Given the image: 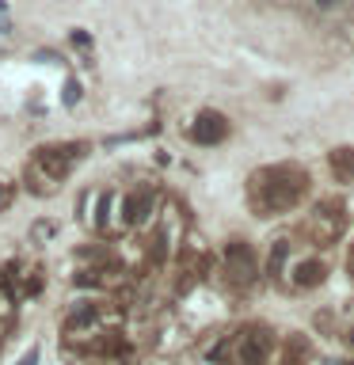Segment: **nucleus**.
Masks as SVG:
<instances>
[{
  "label": "nucleus",
  "instance_id": "obj_1",
  "mask_svg": "<svg viewBox=\"0 0 354 365\" xmlns=\"http://www.w3.org/2000/svg\"><path fill=\"white\" fill-rule=\"evenodd\" d=\"M305 175L301 171H293V168H274L270 171V182H263V190H259V205L263 210H293L297 198H301V190H305Z\"/></svg>",
  "mask_w": 354,
  "mask_h": 365
},
{
  "label": "nucleus",
  "instance_id": "obj_2",
  "mask_svg": "<svg viewBox=\"0 0 354 365\" xmlns=\"http://www.w3.org/2000/svg\"><path fill=\"white\" fill-rule=\"evenodd\" d=\"M233 346H236V365H267L274 342L267 335V327H244Z\"/></svg>",
  "mask_w": 354,
  "mask_h": 365
},
{
  "label": "nucleus",
  "instance_id": "obj_3",
  "mask_svg": "<svg viewBox=\"0 0 354 365\" xmlns=\"http://www.w3.org/2000/svg\"><path fill=\"white\" fill-rule=\"evenodd\" d=\"M225 133H228V122L217 110H202L191 122V141H198V145H217V141H225Z\"/></svg>",
  "mask_w": 354,
  "mask_h": 365
},
{
  "label": "nucleus",
  "instance_id": "obj_4",
  "mask_svg": "<svg viewBox=\"0 0 354 365\" xmlns=\"http://www.w3.org/2000/svg\"><path fill=\"white\" fill-rule=\"evenodd\" d=\"M225 267H228V274H233L236 285H248L251 278H256V255H251L248 244H228Z\"/></svg>",
  "mask_w": 354,
  "mask_h": 365
},
{
  "label": "nucleus",
  "instance_id": "obj_5",
  "mask_svg": "<svg viewBox=\"0 0 354 365\" xmlns=\"http://www.w3.org/2000/svg\"><path fill=\"white\" fill-rule=\"evenodd\" d=\"M153 213V190H133L122 198V221L126 225H141Z\"/></svg>",
  "mask_w": 354,
  "mask_h": 365
},
{
  "label": "nucleus",
  "instance_id": "obj_6",
  "mask_svg": "<svg viewBox=\"0 0 354 365\" xmlns=\"http://www.w3.org/2000/svg\"><path fill=\"white\" fill-rule=\"evenodd\" d=\"M324 262L320 259H305V262H297L293 267V285H301V289H313V285L324 282Z\"/></svg>",
  "mask_w": 354,
  "mask_h": 365
},
{
  "label": "nucleus",
  "instance_id": "obj_7",
  "mask_svg": "<svg viewBox=\"0 0 354 365\" xmlns=\"http://www.w3.org/2000/svg\"><path fill=\"white\" fill-rule=\"evenodd\" d=\"M328 164H331V171H335V179H343V182H354V145L331 148Z\"/></svg>",
  "mask_w": 354,
  "mask_h": 365
},
{
  "label": "nucleus",
  "instance_id": "obj_8",
  "mask_svg": "<svg viewBox=\"0 0 354 365\" xmlns=\"http://www.w3.org/2000/svg\"><path fill=\"white\" fill-rule=\"evenodd\" d=\"M39 168H46V175H50V179H61V175H69V168H73V153L57 156V148H42V153H39Z\"/></svg>",
  "mask_w": 354,
  "mask_h": 365
},
{
  "label": "nucleus",
  "instance_id": "obj_9",
  "mask_svg": "<svg viewBox=\"0 0 354 365\" xmlns=\"http://www.w3.org/2000/svg\"><path fill=\"white\" fill-rule=\"evenodd\" d=\"M91 319H96V304H84V301H80V304H73V312H69L65 324H69V327H84V324H91Z\"/></svg>",
  "mask_w": 354,
  "mask_h": 365
},
{
  "label": "nucleus",
  "instance_id": "obj_10",
  "mask_svg": "<svg viewBox=\"0 0 354 365\" xmlns=\"http://www.w3.org/2000/svg\"><path fill=\"white\" fill-rule=\"evenodd\" d=\"M285 255H290V244H285V240H278V244L270 247L267 270H270V274H282V267H285Z\"/></svg>",
  "mask_w": 354,
  "mask_h": 365
},
{
  "label": "nucleus",
  "instance_id": "obj_11",
  "mask_svg": "<svg viewBox=\"0 0 354 365\" xmlns=\"http://www.w3.org/2000/svg\"><path fill=\"white\" fill-rule=\"evenodd\" d=\"M313 4H316L320 11H335V8H343V4H350V0H313Z\"/></svg>",
  "mask_w": 354,
  "mask_h": 365
},
{
  "label": "nucleus",
  "instance_id": "obj_12",
  "mask_svg": "<svg viewBox=\"0 0 354 365\" xmlns=\"http://www.w3.org/2000/svg\"><path fill=\"white\" fill-rule=\"evenodd\" d=\"M80 99V84H76V80H69V84H65V103H76Z\"/></svg>",
  "mask_w": 354,
  "mask_h": 365
},
{
  "label": "nucleus",
  "instance_id": "obj_13",
  "mask_svg": "<svg viewBox=\"0 0 354 365\" xmlns=\"http://www.w3.org/2000/svg\"><path fill=\"white\" fill-rule=\"evenodd\" d=\"M34 361H39V346H31V350L19 358V365H34Z\"/></svg>",
  "mask_w": 354,
  "mask_h": 365
},
{
  "label": "nucleus",
  "instance_id": "obj_14",
  "mask_svg": "<svg viewBox=\"0 0 354 365\" xmlns=\"http://www.w3.org/2000/svg\"><path fill=\"white\" fill-rule=\"evenodd\" d=\"M8 202H11V194H8L4 182H0V210H8Z\"/></svg>",
  "mask_w": 354,
  "mask_h": 365
},
{
  "label": "nucleus",
  "instance_id": "obj_15",
  "mask_svg": "<svg viewBox=\"0 0 354 365\" xmlns=\"http://www.w3.org/2000/svg\"><path fill=\"white\" fill-rule=\"evenodd\" d=\"M8 34H11V23H8L4 16H0V38H8Z\"/></svg>",
  "mask_w": 354,
  "mask_h": 365
},
{
  "label": "nucleus",
  "instance_id": "obj_16",
  "mask_svg": "<svg viewBox=\"0 0 354 365\" xmlns=\"http://www.w3.org/2000/svg\"><path fill=\"white\" fill-rule=\"evenodd\" d=\"M4 8H8V0H0V11H4Z\"/></svg>",
  "mask_w": 354,
  "mask_h": 365
},
{
  "label": "nucleus",
  "instance_id": "obj_17",
  "mask_svg": "<svg viewBox=\"0 0 354 365\" xmlns=\"http://www.w3.org/2000/svg\"><path fill=\"white\" fill-rule=\"evenodd\" d=\"M350 274H354V255H350Z\"/></svg>",
  "mask_w": 354,
  "mask_h": 365
},
{
  "label": "nucleus",
  "instance_id": "obj_18",
  "mask_svg": "<svg viewBox=\"0 0 354 365\" xmlns=\"http://www.w3.org/2000/svg\"><path fill=\"white\" fill-rule=\"evenodd\" d=\"M350 342H354V331H350Z\"/></svg>",
  "mask_w": 354,
  "mask_h": 365
}]
</instances>
